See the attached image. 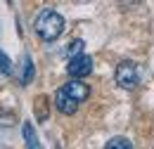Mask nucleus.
I'll list each match as a JSON object with an SVG mask.
<instances>
[{
    "instance_id": "obj_1",
    "label": "nucleus",
    "mask_w": 154,
    "mask_h": 149,
    "mask_svg": "<svg viewBox=\"0 0 154 149\" xmlns=\"http://www.w3.org/2000/svg\"><path fill=\"white\" fill-rule=\"evenodd\" d=\"M36 33H38L45 43H52V40H57L62 36V31H64V17L55 12V10H43L38 17H36Z\"/></svg>"
},
{
    "instance_id": "obj_2",
    "label": "nucleus",
    "mask_w": 154,
    "mask_h": 149,
    "mask_svg": "<svg viewBox=\"0 0 154 149\" xmlns=\"http://www.w3.org/2000/svg\"><path fill=\"white\" fill-rule=\"evenodd\" d=\"M116 83L121 85V88H126V90H133L135 85L140 83V69H137V64L131 62V59H123L119 66H116Z\"/></svg>"
},
{
    "instance_id": "obj_3",
    "label": "nucleus",
    "mask_w": 154,
    "mask_h": 149,
    "mask_svg": "<svg viewBox=\"0 0 154 149\" xmlns=\"http://www.w3.org/2000/svg\"><path fill=\"white\" fill-rule=\"evenodd\" d=\"M90 71H93V57H88V55L74 57V59H69V64H66V74L71 76L74 81L88 76Z\"/></svg>"
},
{
    "instance_id": "obj_4",
    "label": "nucleus",
    "mask_w": 154,
    "mask_h": 149,
    "mask_svg": "<svg viewBox=\"0 0 154 149\" xmlns=\"http://www.w3.org/2000/svg\"><path fill=\"white\" fill-rule=\"evenodd\" d=\"M59 90L66 95V97H71L76 104L85 102V99H88V95H90V88H88L83 81H69V83H64Z\"/></svg>"
},
{
    "instance_id": "obj_5",
    "label": "nucleus",
    "mask_w": 154,
    "mask_h": 149,
    "mask_svg": "<svg viewBox=\"0 0 154 149\" xmlns=\"http://www.w3.org/2000/svg\"><path fill=\"white\" fill-rule=\"evenodd\" d=\"M55 107H57V111L66 114V116L76 114V109H78V104L71 99V97H66L62 90H57V93H55Z\"/></svg>"
},
{
    "instance_id": "obj_6",
    "label": "nucleus",
    "mask_w": 154,
    "mask_h": 149,
    "mask_svg": "<svg viewBox=\"0 0 154 149\" xmlns=\"http://www.w3.org/2000/svg\"><path fill=\"white\" fill-rule=\"evenodd\" d=\"M21 132H24V142H26V149H43V147H40V142H38V135H36L33 126H31L29 121L24 123Z\"/></svg>"
},
{
    "instance_id": "obj_7",
    "label": "nucleus",
    "mask_w": 154,
    "mask_h": 149,
    "mask_svg": "<svg viewBox=\"0 0 154 149\" xmlns=\"http://www.w3.org/2000/svg\"><path fill=\"white\" fill-rule=\"evenodd\" d=\"M33 74H36V69H33L31 57L24 55V59H21V85H29L33 81Z\"/></svg>"
},
{
    "instance_id": "obj_8",
    "label": "nucleus",
    "mask_w": 154,
    "mask_h": 149,
    "mask_svg": "<svg viewBox=\"0 0 154 149\" xmlns=\"http://www.w3.org/2000/svg\"><path fill=\"white\" fill-rule=\"evenodd\" d=\"M83 47H85V43H83L81 38L71 40V43L66 45V57H69V59H74V57H81V55H83Z\"/></svg>"
},
{
    "instance_id": "obj_9",
    "label": "nucleus",
    "mask_w": 154,
    "mask_h": 149,
    "mask_svg": "<svg viewBox=\"0 0 154 149\" xmlns=\"http://www.w3.org/2000/svg\"><path fill=\"white\" fill-rule=\"evenodd\" d=\"M104 149H133V144H131V140H126V137H112V140L104 144Z\"/></svg>"
},
{
    "instance_id": "obj_10",
    "label": "nucleus",
    "mask_w": 154,
    "mask_h": 149,
    "mask_svg": "<svg viewBox=\"0 0 154 149\" xmlns=\"http://www.w3.org/2000/svg\"><path fill=\"white\" fill-rule=\"evenodd\" d=\"M36 116H38L40 121L48 118V97H43V95L36 99Z\"/></svg>"
},
{
    "instance_id": "obj_11",
    "label": "nucleus",
    "mask_w": 154,
    "mask_h": 149,
    "mask_svg": "<svg viewBox=\"0 0 154 149\" xmlns=\"http://www.w3.org/2000/svg\"><path fill=\"white\" fill-rule=\"evenodd\" d=\"M0 74H5V76L12 74V59L5 55L2 50H0Z\"/></svg>"
}]
</instances>
